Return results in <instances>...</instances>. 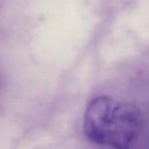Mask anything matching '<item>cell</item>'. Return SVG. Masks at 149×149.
Returning <instances> with one entry per match:
<instances>
[{
	"instance_id": "cell-1",
	"label": "cell",
	"mask_w": 149,
	"mask_h": 149,
	"mask_svg": "<svg viewBox=\"0 0 149 149\" xmlns=\"http://www.w3.org/2000/svg\"><path fill=\"white\" fill-rule=\"evenodd\" d=\"M143 116L138 107L109 96L92 99L84 116V132L90 142L112 148H129L140 137Z\"/></svg>"
}]
</instances>
